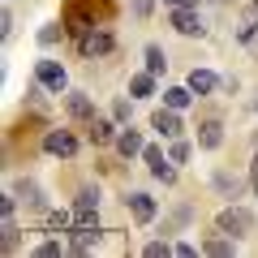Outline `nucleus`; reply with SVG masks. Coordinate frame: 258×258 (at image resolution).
I'll return each mask as SVG.
<instances>
[{
    "label": "nucleus",
    "instance_id": "obj_9",
    "mask_svg": "<svg viewBox=\"0 0 258 258\" xmlns=\"http://www.w3.org/2000/svg\"><path fill=\"white\" fill-rule=\"evenodd\" d=\"M64 112L74 120H86V125L95 120V103L86 99V95H78V91H64Z\"/></svg>",
    "mask_w": 258,
    "mask_h": 258
},
{
    "label": "nucleus",
    "instance_id": "obj_4",
    "mask_svg": "<svg viewBox=\"0 0 258 258\" xmlns=\"http://www.w3.org/2000/svg\"><path fill=\"white\" fill-rule=\"evenodd\" d=\"M43 151H47V155H56V159H74L78 155V138L69 134V129H47Z\"/></svg>",
    "mask_w": 258,
    "mask_h": 258
},
{
    "label": "nucleus",
    "instance_id": "obj_20",
    "mask_svg": "<svg viewBox=\"0 0 258 258\" xmlns=\"http://www.w3.org/2000/svg\"><path fill=\"white\" fill-rule=\"evenodd\" d=\"M142 56H147V69H151V74H164V69H168V60H164V47L147 43V52H142Z\"/></svg>",
    "mask_w": 258,
    "mask_h": 258
},
{
    "label": "nucleus",
    "instance_id": "obj_18",
    "mask_svg": "<svg viewBox=\"0 0 258 258\" xmlns=\"http://www.w3.org/2000/svg\"><path fill=\"white\" fill-rule=\"evenodd\" d=\"M232 241H237V237H228V232H220V237H207V241H203V254L228 258V254H232Z\"/></svg>",
    "mask_w": 258,
    "mask_h": 258
},
{
    "label": "nucleus",
    "instance_id": "obj_22",
    "mask_svg": "<svg viewBox=\"0 0 258 258\" xmlns=\"http://www.w3.org/2000/svg\"><path fill=\"white\" fill-rule=\"evenodd\" d=\"M168 159H172V164H185V159H189V142H185V138H172V151H168Z\"/></svg>",
    "mask_w": 258,
    "mask_h": 258
},
{
    "label": "nucleus",
    "instance_id": "obj_13",
    "mask_svg": "<svg viewBox=\"0 0 258 258\" xmlns=\"http://www.w3.org/2000/svg\"><path fill=\"white\" fill-rule=\"evenodd\" d=\"M220 142H224V125H220V120H203V125H198V147L215 151Z\"/></svg>",
    "mask_w": 258,
    "mask_h": 258
},
{
    "label": "nucleus",
    "instance_id": "obj_15",
    "mask_svg": "<svg viewBox=\"0 0 258 258\" xmlns=\"http://www.w3.org/2000/svg\"><path fill=\"white\" fill-rule=\"evenodd\" d=\"M129 95H134V99H147V95H155V74H134L129 78Z\"/></svg>",
    "mask_w": 258,
    "mask_h": 258
},
{
    "label": "nucleus",
    "instance_id": "obj_17",
    "mask_svg": "<svg viewBox=\"0 0 258 258\" xmlns=\"http://www.w3.org/2000/svg\"><path fill=\"white\" fill-rule=\"evenodd\" d=\"M189 103H194V91H189V86H168V91H164V108H176V112H181V108H189Z\"/></svg>",
    "mask_w": 258,
    "mask_h": 258
},
{
    "label": "nucleus",
    "instance_id": "obj_16",
    "mask_svg": "<svg viewBox=\"0 0 258 258\" xmlns=\"http://www.w3.org/2000/svg\"><path fill=\"white\" fill-rule=\"evenodd\" d=\"M13 194H18V203H26V207H43V194H39L35 181H13Z\"/></svg>",
    "mask_w": 258,
    "mask_h": 258
},
{
    "label": "nucleus",
    "instance_id": "obj_27",
    "mask_svg": "<svg viewBox=\"0 0 258 258\" xmlns=\"http://www.w3.org/2000/svg\"><path fill=\"white\" fill-rule=\"evenodd\" d=\"M69 220H74V211H52V215H47L52 228H69Z\"/></svg>",
    "mask_w": 258,
    "mask_h": 258
},
{
    "label": "nucleus",
    "instance_id": "obj_23",
    "mask_svg": "<svg viewBox=\"0 0 258 258\" xmlns=\"http://www.w3.org/2000/svg\"><path fill=\"white\" fill-rule=\"evenodd\" d=\"M142 159H147V168H151V172L168 164V159H164V151H159V147H142Z\"/></svg>",
    "mask_w": 258,
    "mask_h": 258
},
{
    "label": "nucleus",
    "instance_id": "obj_21",
    "mask_svg": "<svg viewBox=\"0 0 258 258\" xmlns=\"http://www.w3.org/2000/svg\"><path fill=\"white\" fill-rule=\"evenodd\" d=\"M0 245H5V254H18V249H22V237H18V228H13V220L5 224V237H0Z\"/></svg>",
    "mask_w": 258,
    "mask_h": 258
},
{
    "label": "nucleus",
    "instance_id": "obj_31",
    "mask_svg": "<svg viewBox=\"0 0 258 258\" xmlns=\"http://www.w3.org/2000/svg\"><path fill=\"white\" fill-rule=\"evenodd\" d=\"M249 189L258 194V151H254V159H249Z\"/></svg>",
    "mask_w": 258,
    "mask_h": 258
},
{
    "label": "nucleus",
    "instance_id": "obj_11",
    "mask_svg": "<svg viewBox=\"0 0 258 258\" xmlns=\"http://www.w3.org/2000/svg\"><path fill=\"white\" fill-rule=\"evenodd\" d=\"M237 39H241V43H254V39H258V0H249L245 9H241V26H237Z\"/></svg>",
    "mask_w": 258,
    "mask_h": 258
},
{
    "label": "nucleus",
    "instance_id": "obj_8",
    "mask_svg": "<svg viewBox=\"0 0 258 258\" xmlns=\"http://www.w3.org/2000/svg\"><path fill=\"white\" fill-rule=\"evenodd\" d=\"M172 30L176 35H185V39H194V35H203V18H198V13L194 9H172Z\"/></svg>",
    "mask_w": 258,
    "mask_h": 258
},
{
    "label": "nucleus",
    "instance_id": "obj_29",
    "mask_svg": "<svg viewBox=\"0 0 258 258\" xmlns=\"http://www.w3.org/2000/svg\"><path fill=\"white\" fill-rule=\"evenodd\" d=\"M112 116L125 125V120H129V99H116V103H112Z\"/></svg>",
    "mask_w": 258,
    "mask_h": 258
},
{
    "label": "nucleus",
    "instance_id": "obj_7",
    "mask_svg": "<svg viewBox=\"0 0 258 258\" xmlns=\"http://www.w3.org/2000/svg\"><path fill=\"white\" fill-rule=\"evenodd\" d=\"M99 245V224H78L74 232H69V249L74 254H86V249Z\"/></svg>",
    "mask_w": 258,
    "mask_h": 258
},
{
    "label": "nucleus",
    "instance_id": "obj_30",
    "mask_svg": "<svg viewBox=\"0 0 258 258\" xmlns=\"http://www.w3.org/2000/svg\"><path fill=\"white\" fill-rule=\"evenodd\" d=\"M0 35H5V39H9V35H13V13H9V9L0 13Z\"/></svg>",
    "mask_w": 258,
    "mask_h": 258
},
{
    "label": "nucleus",
    "instance_id": "obj_26",
    "mask_svg": "<svg viewBox=\"0 0 258 258\" xmlns=\"http://www.w3.org/2000/svg\"><path fill=\"white\" fill-rule=\"evenodd\" d=\"M56 39H60V26H52V22H47V26L39 30V43H43V47H52Z\"/></svg>",
    "mask_w": 258,
    "mask_h": 258
},
{
    "label": "nucleus",
    "instance_id": "obj_2",
    "mask_svg": "<svg viewBox=\"0 0 258 258\" xmlns=\"http://www.w3.org/2000/svg\"><path fill=\"white\" fill-rule=\"evenodd\" d=\"M35 82L43 86V91H52V95H64V91H69V74H64L60 60H39V64H35Z\"/></svg>",
    "mask_w": 258,
    "mask_h": 258
},
{
    "label": "nucleus",
    "instance_id": "obj_24",
    "mask_svg": "<svg viewBox=\"0 0 258 258\" xmlns=\"http://www.w3.org/2000/svg\"><path fill=\"white\" fill-rule=\"evenodd\" d=\"M129 9H134V18H138V22H147L151 9H155V0H129Z\"/></svg>",
    "mask_w": 258,
    "mask_h": 258
},
{
    "label": "nucleus",
    "instance_id": "obj_3",
    "mask_svg": "<svg viewBox=\"0 0 258 258\" xmlns=\"http://www.w3.org/2000/svg\"><path fill=\"white\" fill-rule=\"evenodd\" d=\"M78 47H82V56H108L112 47H116V39H112V30L108 26H86L82 30V39H78Z\"/></svg>",
    "mask_w": 258,
    "mask_h": 258
},
{
    "label": "nucleus",
    "instance_id": "obj_32",
    "mask_svg": "<svg viewBox=\"0 0 258 258\" xmlns=\"http://www.w3.org/2000/svg\"><path fill=\"white\" fill-rule=\"evenodd\" d=\"M172 254H181V258H194V245H189V241H181V245H172Z\"/></svg>",
    "mask_w": 258,
    "mask_h": 258
},
{
    "label": "nucleus",
    "instance_id": "obj_33",
    "mask_svg": "<svg viewBox=\"0 0 258 258\" xmlns=\"http://www.w3.org/2000/svg\"><path fill=\"white\" fill-rule=\"evenodd\" d=\"M172 9H194V0H168Z\"/></svg>",
    "mask_w": 258,
    "mask_h": 258
},
{
    "label": "nucleus",
    "instance_id": "obj_19",
    "mask_svg": "<svg viewBox=\"0 0 258 258\" xmlns=\"http://www.w3.org/2000/svg\"><path fill=\"white\" fill-rule=\"evenodd\" d=\"M91 142H95V147H103V142H116V129H112V120H103V116L91 120Z\"/></svg>",
    "mask_w": 258,
    "mask_h": 258
},
{
    "label": "nucleus",
    "instance_id": "obj_25",
    "mask_svg": "<svg viewBox=\"0 0 258 258\" xmlns=\"http://www.w3.org/2000/svg\"><path fill=\"white\" fill-rule=\"evenodd\" d=\"M142 254H147V258H168V254H172V245H168V241H151Z\"/></svg>",
    "mask_w": 258,
    "mask_h": 258
},
{
    "label": "nucleus",
    "instance_id": "obj_14",
    "mask_svg": "<svg viewBox=\"0 0 258 258\" xmlns=\"http://www.w3.org/2000/svg\"><path fill=\"white\" fill-rule=\"evenodd\" d=\"M215 86H220V78H215L211 69H194V74H189V91L194 95H211Z\"/></svg>",
    "mask_w": 258,
    "mask_h": 258
},
{
    "label": "nucleus",
    "instance_id": "obj_10",
    "mask_svg": "<svg viewBox=\"0 0 258 258\" xmlns=\"http://www.w3.org/2000/svg\"><path fill=\"white\" fill-rule=\"evenodd\" d=\"M125 203H129V215H134L138 224H151V220H155V198H151V194L138 189V194H129Z\"/></svg>",
    "mask_w": 258,
    "mask_h": 258
},
{
    "label": "nucleus",
    "instance_id": "obj_12",
    "mask_svg": "<svg viewBox=\"0 0 258 258\" xmlns=\"http://www.w3.org/2000/svg\"><path fill=\"white\" fill-rule=\"evenodd\" d=\"M142 147H147V142H142V134H138V129H134V125H129V129H120V134H116V151H120V155H125V159L142 155Z\"/></svg>",
    "mask_w": 258,
    "mask_h": 258
},
{
    "label": "nucleus",
    "instance_id": "obj_1",
    "mask_svg": "<svg viewBox=\"0 0 258 258\" xmlns=\"http://www.w3.org/2000/svg\"><path fill=\"white\" fill-rule=\"evenodd\" d=\"M215 228L241 241V237H249V232H254V211H249V207H237V203H232V207H224V211L215 215Z\"/></svg>",
    "mask_w": 258,
    "mask_h": 258
},
{
    "label": "nucleus",
    "instance_id": "obj_28",
    "mask_svg": "<svg viewBox=\"0 0 258 258\" xmlns=\"http://www.w3.org/2000/svg\"><path fill=\"white\" fill-rule=\"evenodd\" d=\"M60 254V245L56 241H43V245H35V258H56Z\"/></svg>",
    "mask_w": 258,
    "mask_h": 258
},
{
    "label": "nucleus",
    "instance_id": "obj_6",
    "mask_svg": "<svg viewBox=\"0 0 258 258\" xmlns=\"http://www.w3.org/2000/svg\"><path fill=\"white\" fill-rule=\"evenodd\" d=\"M74 220H78V224H99V194H95V189H82V194H78Z\"/></svg>",
    "mask_w": 258,
    "mask_h": 258
},
{
    "label": "nucleus",
    "instance_id": "obj_5",
    "mask_svg": "<svg viewBox=\"0 0 258 258\" xmlns=\"http://www.w3.org/2000/svg\"><path fill=\"white\" fill-rule=\"evenodd\" d=\"M151 129H155V134H159V138H168V142H172V138H181V116H176V108H159L155 112V116H151Z\"/></svg>",
    "mask_w": 258,
    "mask_h": 258
}]
</instances>
